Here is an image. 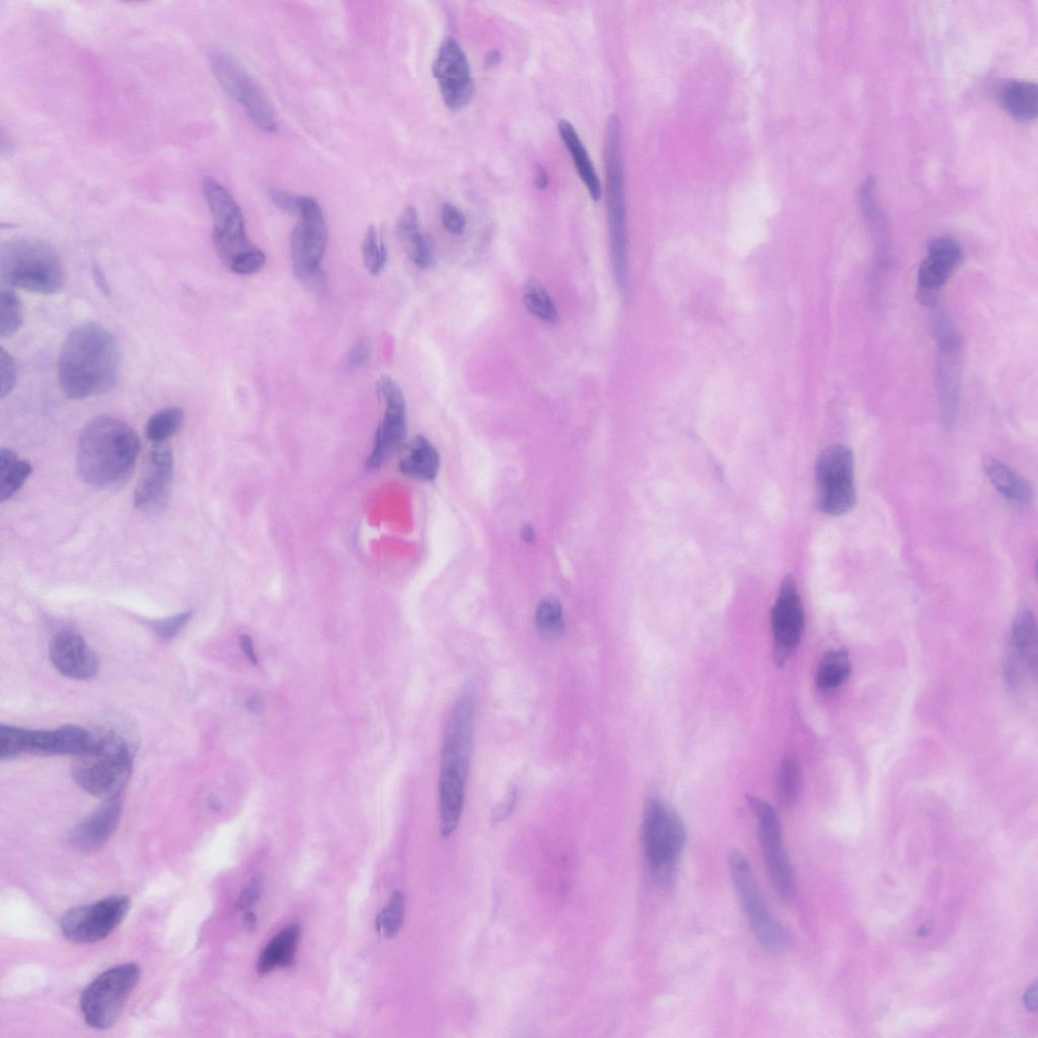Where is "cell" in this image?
<instances>
[{"label":"cell","instance_id":"18","mask_svg":"<svg viewBox=\"0 0 1038 1038\" xmlns=\"http://www.w3.org/2000/svg\"><path fill=\"white\" fill-rule=\"evenodd\" d=\"M174 477V457L164 444H156L147 458L145 468L134 491L135 507L141 512L155 514L169 502Z\"/></svg>","mask_w":1038,"mask_h":1038},{"label":"cell","instance_id":"34","mask_svg":"<svg viewBox=\"0 0 1038 1038\" xmlns=\"http://www.w3.org/2000/svg\"><path fill=\"white\" fill-rule=\"evenodd\" d=\"M536 625L544 638L553 640L565 632V620L561 603L553 598H545L536 612Z\"/></svg>","mask_w":1038,"mask_h":1038},{"label":"cell","instance_id":"17","mask_svg":"<svg viewBox=\"0 0 1038 1038\" xmlns=\"http://www.w3.org/2000/svg\"><path fill=\"white\" fill-rule=\"evenodd\" d=\"M804 629V613L796 582L788 576L782 582L772 611L775 660L783 665L796 650Z\"/></svg>","mask_w":1038,"mask_h":1038},{"label":"cell","instance_id":"3","mask_svg":"<svg viewBox=\"0 0 1038 1038\" xmlns=\"http://www.w3.org/2000/svg\"><path fill=\"white\" fill-rule=\"evenodd\" d=\"M139 453V437L128 423L111 416L97 417L80 437L79 473L92 486H115L131 474Z\"/></svg>","mask_w":1038,"mask_h":1038},{"label":"cell","instance_id":"44","mask_svg":"<svg viewBox=\"0 0 1038 1038\" xmlns=\"http://www.w3.org/2000/svg\"><path fill=\"white\" fill-rule=\"evenodd\" d=\"M442 225L454 235H461L466 230L467 219L464 213L455 205L444 204L441 210Z\"/></svg>","mask_w":1038,"mask_h":1038},{"label":"cell","instance_id":"9","mask_svg":"<svg viewBox=\"0 0 1038 1038\" xmlns=\"http://www.w3.org/2000/svg\"><path fill=\"white\" fill-rule=\"evenodd\" d=\"M140 978L135 963H126L99 976L84 991L81 1010L86 1023L99 1030L111 1028L120 1018Z\"/></svg>","mask_w":1038,"mask_h":1038},{"label":"cell","instance_id":"56","mask_svg":"<svg viewBox=\"0 0 1038 1038\" xmlns=\"http://www.w3.org/2000/svg\"><path fill=\"white\" fill-rule=\"evenodd\" d=\"M248 704H249L250 710L255 711V712L260 710V708H261V702H259L256 699L254 701L248 702Z\"/></svg>","mask_w":1038,"mask_h":1038},{"label":"cell","instance_id":"36","mask_svg":"<svg viewBox=\"0 0 1038 1038\" xmlns=\"http://www.w3.org/2000/svg\"><path fill=\"white\" fill-rule=\"evenodd\" d=\"M362 255L369 273L379 274L388 260V250L375 227H369L362 244Z\"/></svg>","mask_w":1038,"mask_h":1038},{"label":"cell","instance_id":"15","mask_svg":"<svg viewBox=\"0 0 1038 1038\" xmlns=\"http://www.w3.org/2000/svg\"><path fill=\"white\" fill-rule=\"evenodd\" d=\"M432 71L448 108L459 111L471 102L475 93L472 70L464 49L456 39L449 38L442 43Z\"/></svg>","mask_w":1038,"mask_h":1038},{"label":"cell","instance_id":"22","mask_svg":"<svg viewBox=\"0 0 1038 1038\" xmlns=\"http://www.w3.org/2000/svg\"><path fill=\"white\" fill-rule=\"evenodd\" d=\"M214 77L226 93L245 109L262 88L240 61L228 52L215 50L210 56Z\"/></svg>","mask_w":1038,"mask_h":1038},{"label":"cell","instance_id":"21","mask_svg":"<svg viewBox=\"0 0 1038 1038\" xmlns=\"http://www.w3.org/2000/svg\"><path fill=\"white\" fill-rule=\"evenodd\" d=\"M963 253L956 241L941 237L928 244V257L919 269L920 289L938 293L951 274L961 264Z\"/></svg>","mask_w":1038,"mask_h":1038},{"label":"cell","instance_id":"5","mask_svg":"<svg viewBox=\"0 0 1038 1038\" xmlns=\"http://www.w3.org/2000/svg\"><path fill=\"white\" fill-rule=\"evenodd\" d=\"M0 276L10 286L38 294L63 289L65 270L57 251L48 243L18 239L0 251Z\"/></svg>","mask_w":1038,"mask_h":1038},{"label":"cell","instance_id":"41","mask_svg":"<svg viewBox=\"0 0 1038 1038\" xmlns=\"http://www.w3.org/2000/svg\"><path fill=\"white\" fill-rule=\"evenodd\" d=\"M0 377H2L0 398L4 400L13 392L17 382V367L15 360L5 348H2V351H0Z\"/></svg>","mask_w":1038,"mask_h":1038},{"label":"cell","instance_id":"53","mask_svg":"<svg viewBox=\"0 0 1038 1038\" xmlns=\"http://www.w3.org/2000/svg\"><path fill=\"white\" fill-rule=\"evenodd\" d=\"M548 182H549V179H548V174H547L546 170L544 168L540 167L539 170H538V173H537V186L540 189H544V188H546L548 186Z\"/></svg>","mask_w":1038,"mask_h":1038},{"label":"cell","instance_id":"51","mask_svg":"<svg viewBox=\"0 0 1038 1038\" xmlns=\"http://www.w3.org/2000/svg\"><path fill=\"white\" fill-rule=\"evenodd\" d=\"M1024 1003H1025V1006L1030 1011H1035L1036 1010V1008H1037V987H1036V984H1034L1033 986L1029 987V989L1027 990V992H1026V994L1024 996Z\"/></svg>","mask_w":1038,"mask_h":1038},{"label":"cell","instance_id":"32","mask_svg":"<svg viewBox=\"0 0 1038 1038\" xmlns=\"http://www.w3.org/2000/svg\"><path fill=\"white\" fill-rule=\"evenodd\" d=\"M523 301L526 309L539 320L550 325L559 322V313L551 296L537 279L527 280Z\"/></svg>","mask_w":1038,"mask_h":1038},{"label":"cell","instance_id":"8","mask_svg":"<svg viewBox=\"0 0 1038 1038\" xmlns=\"http://www.w3.org/2000/svg\"><path fill=\"white\" fill-rule=\"evenodd\" d=\"M728 865L740 906L756 940L770 953L782 951L787 943L786 932L770 912L748 859L734 850Z\"/></svg>","mask_w":1038,"mask_h":1038},{"label":"cell","instance_id":"26","mask_svg":"<svg viewBox=\"0 0 1038 1038\" xmlns=\"http://www.w3.org/2000/svg\"><path fill=\"white\" fill-rule=\"evenodd\" d=\"M985 470L991 483L1005 499L1015 504L1031 501L1033 491L1030 483L1011 467L989 458L985 461Z\"/></svg>","mask_w":1038,"mask_h":1038},{"label":"cell","instance_id":"27","mask_svg":"<svg viewBox=\"0 0 1038 1038\" xmlns=\"http://www.w3.org/2000/svg\"><path fill=\"white\" fill-rule=\"evenodd\" d=\"M300 935L299 925H290L274 937L260 956L259 974L266 975L275 968L290 967L294 962L296 944H298Z\"/></svg>","mask_w":1038,"mask_h":1038},{"label":"cell","instance_id":"42","mask_svg":"<svg viewBox=\"0 0 1038 1038\" xmlns=\"http://www.w3.org/2000/svg\"><path fill=\"white\" fill-rule=\"evenodd\" d=\"M192 616V612H184L176 616L157 621L154 624V630L162 640L169 641L180 633V631L190 622Z\"/></svg>","mask_w":1038,"mask_h":1038},{"label":"cell","instance_id":"37","mask_svg":"<svg viewBox=\"0 0 1038 1038\" xmlns=\"http://www.w3.org/2000/svg\"><path fill=\"white\" fill-rule=\"evenodd\" d=\"M800 785V772L793 760H785L780 768L778 793L784 806H791L797 799Z\"/></svg>","mask_w":1038,"mask_h":1038},{"label":"cell","instance_id":"23","mask_svg":"<svg viewBox=\"0 0 1038 1038\" xmlns=\"http://www.w3.org/2000/svg\"><path fill=\"white\" fill-rule=\"evenodd\" d=\"M121 817L119 797L107 800L74 830L71 844L82 851H95L103 847L117 829Z\"/></svg>","mask_w":1038,"mask_h":1038},{"label":"cell","instance_id":"14","mask_svg":"<svg viewBox=\"0 0 1038 1038\" xmlns=\"http://www.w3.org/2000/svg\"><path fill=\"white\" fill-rule=\"evenodd\" d=\"M749 803L757 819L759 841L772 881L778 894L790 900L795 893V874L784 845L778 814L768 802L758 797H750Z\"/></svg>","mask_w":1038,"mask_h":1038},{"label":"cell","instance_id":"24","mask_svg":"<svg viewBox=\"0 0 1038 1038\" xmlns=\"http://www.w3.org/2000/svg\"><path fill=\"white\" fill-rule=\"evenodd\" d=\"M440 457L433 444L417 435L406 447L399 463L400 472L420 481H433L439 472Z\"/></svg>","mask_w":1038,"mask_h":1038},{"label":"cell","instance_id":"30","mask_svg":"<svg viewBox=\"0 0 1038 1038\" xmlns=\"http://www.w3.org/2000/svg\"><path fill=\"white\" fill-rule=\"evenodd\" d=\"M32 473L29 462L20 459L13 451H0V500L13 497Z\"/></svg>","mask_w":1038,"mask_h":1038},{"label":"cell","instance_id":"28","mask_svg":"<svg viewBox=\"0 0 1038 1038\" xmlns=\"http://www.w3.org/2000/svg\"><path fill=\"white\" fill-rule=\"evenodd\" d=\"M1011 645L1013 652L1034 675L1037 669V626L1029 609H1021L1012 624Z\"/></svg>","mask_w":1038,"mask_h":1038},{"label":"cell","instance_id":"6","mask_svg":"<svg viewBox=\"0 0 1038 1038\" xmlns=\"http://www.w3.org/2000/svg\"><path fill=\"white\" fill-rule=\"evenodd\" d=\"M132 757L126 741L115 733L93 737L91 746L74 756L71 772L77 783L91 795L110 800L119 797L127 785Z\"/></svg>","mask_w":1038,"mask_h":1038},{"label":"cell","instance_id":"35","mask_svg":"<svg viewBox=\"0 0 1038 1038\" xmlns=\"http://www.w3.org/2000/svg\"><path fill=\"white\" fill-rule=\"evenodd\" d=\"M24 309L19 296L11 289L0 294V336L13 337L23 326Z\"/></svg>","mask_w":1038,"mask_h":1038},{"label":"cell","instance_id":"13","mask_svg":"<svg viewBox=\"0 0 1038 1038\" xmlns=\"http://www.w3.org/2000/svg\"><path fill=\"white\" fill-rule=\"evenodd\" d=\"M299 224L290 241V256L296 277L308 280L319 270L328 244V230L318 201L303 196Z\"/></svg>","mask_w":1038,"mask_h":1038},{"label":"cell","instance_id":"46","mask_svg":"<svg viewBox=\"0 0 1038 1038\" xmlns=\"http://www.w3.org/2000/svg\"><path fill=\"white\" fill-rule=\"evenodd\" d=\"M263 891V878L255 875L238 900L237 907L240 910H248L259 900Z\"/></svg>","mask_w":1038,"mask_h":1038},{"label":"cell","instance_id":"49","mask_svg":"<svg viewBox=\"0 0 1038 1038\" xmlns=\"http://www.w3.org/2000/svg\"><path fill=\"white\" fill-rule=\"evenodd\" d=\"M240 644H241L242 650L245 653V655L248 658V660L251 663H253V664H257L258 663V657H257V654L255 652L254 643H253L252 638L249 635H243L240 638Z\"/></svg>","mask_w":1038,"mask_h":1038},{"label":"cell","instance_id":"7","mask_svg":"<svg viewBox=\"0 0 1038 1038\" xmlns=\"http://www.w3.org/2000/svg\"><path fill=\"white\" fill-rule=\"evenodd\" d=\"M604 159L614 272L618 285L624 288L628 274L627 208L621 146V121L615 114L610 116L606 126Z\"/></svg>","mask_w":1038,"mask_h":1038},{"label":"cell","instance_id":"50","mask_svg":"<svg viewBox=\"0 0 1038 1038\" xmlns=\"http://www.w3.org/2000/svg\"><path fill=\"white\" fill-rule=\"evenodd\" d=\"M93 275L99 289L104 293V295L109 296L111 293L110 285L104 272L98 265L94 266Z\"/></svg>","mask_w":1038,"mask_h":1038},{"label":"cell","instance_id":"2","mask_svg":"<svg viewBox=\"0 0 1038 1038\" xmlns=\"http://www.w3.org/2000/svg\"><path fill=\"white\" fill-rule=\"evenodd\" d=\"M475 699L465 693L456 702L444 736L439 776L440 832L451 837L464 809L474 750Z\"/></svg>","mask_w":1038,"mask_h":1038},{"label":"cell","instance_id":"20","mask_svg":"<svg viewBox=\"0 0 1038 1038\" xmlns=\"http://www.w3.org/2000/svg\"><path fill=\"white\" fill-rule=\"evenodd\" d=\"M50 656L57 671L73 680L92 679L100 670L98 656L76 632L58 633L53 639Z\"/></svg>","mask_w":1038,"mask_h":1038},{"label":"cell","instance_id":"48","mask_svg":"<svg viewBox=\"0 0 1038 1038\" xmlns=\"http://www.w3.org/2000/svg\"><path fill=\"white\" fill-rule=\"evenodd\" d=\"M516 800L515 790H510L503 801L494 808L491 817L492 822L498 824L508 818L515 807Z\"/></svg>","mask_w":1038,"mask_h":1038},{"label":"cell","instance_id":"25","mask_svg":"<svg viewBox=\"0 0 1038 1038\" xmlns=\"http://www.w3.org/2000/svg\"><path fill=\"white\" fill-rule=\"evenodd\" d=\"M558 128L581 181L585 185L591 199L598 202L602 198V185L585 145L569 121L561 120Z\"/></svg>","mask_w":1038,"mask_h":1038},{"label":"cell","instance_id":"33","mask_svg":"<svg viewBox=\"0 0 1038 1038\" xmlns=\"http://www.w3.org/2000/svg\"><path fill=\"white\" fill-rule=\"evenodd\" d=\"M184 420L185 414L180 408L162 410L148 420L145 428L146 436L155 444H164L179 432Z\"/></svg>","mask_w":1038,"mask_h":1038},{"label":"cell","instance_id":"11","mask_svg":"<svg viewBox=\"0 0 1038 1038\" xmlns=\"http://www.w3.org/2000/svg\"><path fill=\"white\" fill-rule=\"evenodd\" d=\"M821 509L830 515L850 512L857 503L853 452L842 444L826 449L815 467Z\"/></svg>","mask_w":1038,"mask_h":1038},{"label":"cell","instance_id":"31","mask_svg":"<svg viewBox=\"0 0 1038 1038\" xmlns=\"http://www.w3.org/2000/svg\"><path fill=\"white\" fill-rule=\"evenodd\" d=\"M851 674V661L844 650H833L822 659L817 677V686L823 691H833L840 688L849 679Z\"/></svg>","mask_w":1038,"mask_h":1038},{"label":"cell","instance_id":"4","mask_svg":"<svg viewBox=\"0 0 1038 1038\" xmlns=\"http://www.w3.org/2000/svg\"><path fill=\"white\" fill-rule=\"evenodd\" d=\"M686 841L679 813L660 798H652L644 811L641 842L650 873L661 888L674 885Z\"/></svg>","mask_w":1038,"mask_h":1038},{"label":"cell","instance_id":"47","mask_svg":"<svg viewBox=\"0 0 1038 1038\" xmlns=\"http://www.w3.org/2000/svg\"><path fill=\"white\" fill-rule=\"evenodd\" d=\"M370 345L366 339L359 340L348 355L347 364L350 368L363 367L370 357Z\"/></svg>","mask_w":1038,"mask_h":1038},{"label":"cell","instance_id":"38","mask_svg":"<svg viewBox=\"0 0 1038 1038\" xmlns=\"http://www.w3.org/2000/svg\"><path fill=\"white\" fill-rule=\"evenodd\" d=\"M404 915V897L400 892H396L392 897L389 906L384 910V912L380 915L378 919L379 928L383 931L387 938L392 939L398 935L400 929L403 926Z\"/></svg>","mask_w":1038,"mask_h":1038},{"label":"cell","instance_id":"10","mask_svg":"<svg viewBox=\"0 0 1038 1038\" xmlns=\"http://www.w3.org/2000/svg\"><path fill=\"white\" fill-rule=\"evenodd\" d=\"M203 194L213 218V244L228 266L256 249L250 242L241 207L229 190L214 178H206Z\"/></svg>","mask_w":1038,"mask_h":1038},{"label":"cell","instance_id":"45","mask_svg":"<svg viewBox=\"0 0 1038 1038\" xmlns=\"http://www.w3.org/2000/svg\"><path fill=\"white\" fill-rule=\"evenodd\" d=\"M269 196L273 204L279 210L291 215L299 216L302 207L303 196L291 194L289 192L278 189H271L269 192Z\"/></svg>","mask_w":1038,"mask_h":1038},{"label":"cell","instance_id":"43","mask_svg":"<svg viewBox=\"0 0 1038 1038\" xmlns=\"http://www.w3.org/2000/svg\"><path fill=\"white\" fill-rule=\"evenodd\" d=\"M265 263V254L256 248L235 260L230 265V269L239 275H252L259 272Z\"/></svg>","mask_w":1038,"mask_h":1038},{"label":"cell","instance_id":"39","mask_svg":"<svg viewBox=\"0 0 1038 1038\" xmlns=\"http://www.w3.org/2000/svg\"><path fill=\"white\" fill-rule=\"evenodd\" d=\"M408 256L420 268H431L435 255L431 241L423 234L418 235L406 248Z\"/></svg>","mask_w":1038,"mask_h":1038},{"label":"cell","instance_id":"19","mask_svg":"<svg viewBox=\"0 0 1038 1038\" xmlns=\"http://www.w3.org/2000/svg\"><path fill=\"white\" fill-rule=\"evenodd\" d=\"M939 341L937 392L941 421L950 427L955 420L961 374V341L953 327L935 335Z\"/></svg>","mask_w":1038,"mask_h":1038},{"label":"cell","instance_id":"29","mask_svg":"<svg viewBox=\"0 0 1038 1038\" xmlns=\"http://www.w3.org/2000/svg\"><path fill=\"white\" fill-rule=\"evenodd\" d=\"M1000 99L1005 110L1018 120L1028 121L1037 116L1038 90L1033 83L1010 82L1002 88Z\"/></svg>","mask_w":1038,"mask_h":1038},{"label":"cell","instance_id":"1","mask_svg":"<svg viewBox=\"0 0 1038 1038\" xmlns=\"http://www.w3.org/2000/svg\"><path fill=\"white\" fill-rule=\"evenodd\" d=\"M57 368L61 390L69 399L80 401L103 395L119 380V344L100 324H82L66 337Z\"/></svg>","mask_w":1038,"mask_h":1038},{"label":"cell","instance_id":"40","mask_svg":"<svg viewBox=\"0 0 1038 1038\" xmlns=\"http://www.w3.org/2000/svg\"><path fill=\"white\" fill-rule=\"evenodd\" d=\"M419 234V216L413 206L406 207L397 224V235L404 248L408 246Z\"/></svg>","mask_w":1038,"mask_h":1038},{"label":"cell","instance_id":"54","mask_svg":"<svg viewBox=\"0 0 1038 1038\" xmlns=\"http://www.w3.org/2000/svg\"><path fill=\"white\" fill-rule=\"evenodd\" d=\"M522 536L527 543H533L536 539L535 530L531 526H527L523 529Z\"/></svg>","mask_w":1038,"mask_h":1038},{"label":"cell","instance_id":"12","mask_svg":"<svg viewBox=\"0 0 1038 1038\" xmlns=\"http://www.w3.org/2000/svg\"><path fill=\"white\" fill-rule=\"evenodd\" d=\"M131 906L126 896H113L73 908L60 920L63 936L73 943L90 944L107 938L125 919Z\"/></svg>","mask_w":1038,"mask_h":1038},{"label":"cell","instance_id":"52","mask_svg":"<svg viewBox=\"0 0 1038 1038\" xmlns=\"http://www.w3.org/2000/svg\"><path fill=\"white\" fill-rule=\"evenodd\" d=\"M244 927L247 932H253L257 926V918L254 913L248 912L244 918Z\"/></svg>","mask_w":1038,"mask_h":1038},{"label":"cell","instance_id":"16","mask_svg":"<svg viewBox=\"0 0 1038 1038\" xmlns=\"http://www.w3.org/2000/svg\"><path fill=\"white\" fill-rule=\"evenodd\" d=\"M379 390L386 401V413L379 427L368 469L380 468L405 446L407 437L406 404L401 389L390 377H382Z\"/></svg>","mask_w":1038,"mask_h":1038},{"label":"cell","instance_id":"55","mask_svg":"<svg viewBox=\"0 0 1038 1038\" xmlns=\"http://www.w3.org/2000/svg\"><path fill=\"white\" fill-rule=\"evenodd\" d=\"M501 56L498 51H492L487 56V63L489 66L497 65L500 62Z\"/></svg>","mask_w":1038,"mask_h":1038}]
</instances>
